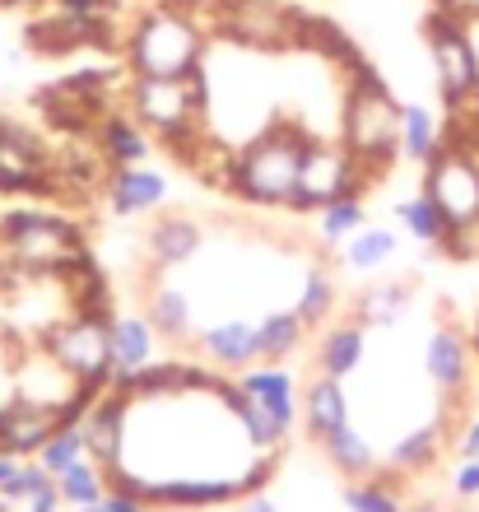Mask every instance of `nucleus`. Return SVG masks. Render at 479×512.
I'll return each mask as SVG.
<instances>
[{"mask_svg": "<svg viewBox=\"0 0 479 512\" xmlns=\"http://www.w3.org/2000/svg\"><path fill=\"white\" fill-rule=\"evenodd\" d=\"M56 489H61V499L75 503V508H94V503L107 499V485H103V471H98L94 461L84 457L75 461L70 471L56 475Z\"/></svg>", "mask_w": 479, "mask_h": 512, "instance_id": "f257e3e1", "label": "nucleus"}, {"mask_svg": "<svg viewBox=\"0 0 479 512\" xmlns=\"http://www.w3.org/2000/svg\"><path fill=\"white\" fill-rule=\"evenodd\" d=\"M28 512H61V489H42V494H33L28 499Z\"/></svg>", "mask_w": 479, "mask_h": 512, "instance_id": "7ed1b4c3", "label": "nucleus"}, {"mask_svg": "<svg viewBox=\"0 0 479 512\" xmlns=\"http://www.w3.org/2000/svg\"><path fill=\"white\" fill-rule=\"evenodd\" d=\"M103 512H145L135 499H126V494H107L103 499Z\"/></svg>", "mask_w": 479, "mask_h": 512, "instance_id": "20e7f679", "label": "nucleus"}, {"mask_svg": "<svg viewBox=\"0 0 479 512\" xmlns=\"http://www.w3.org/2000/svg\"><path fill=\"white\" fill-rule=\"evenodd\" d=\"M89 452H84V433H80V424H70V429H56L47 443L38 447V461L47 466L52 475H61V471H70L75 461H84Z\"/></svg>", "mask_w": 479, "mask_h": 512, "instance_id": "f03ea898", "label": "nucleus"}, {"mask_svg": "<svg viewBox=\"0 0 479 512\" xmlns=\"http://www.w3.org/2000/svg\"><path fill=\"white\" fill-rule=\"evenodd\" d=\"M247 512H275V508H270L266 499H252V503H247Z\"/></svg>", "mask_w": 479, "mask_h": 512, "instance_id": "39448f33", "label": "nucleus"}, {"mask_svg": "<svg viewBox=\"0 0 479 512\" xmlns=\"http://www.w3.org/2000/svg\"><path fill=\"white\" fill-rule=\"evenodd\" d=\"M80 512H103V503H94V508H80Z\"/></svg>", "mask_w": 479, "mask_h": 512, "instance_id": "423d86ee", "label": "nucleus"}]
</instances>
